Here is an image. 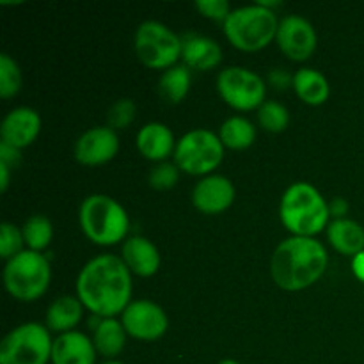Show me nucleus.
<instances>
[{"instance_id":"35","label":"nucleus","mask_w":364,"mask_h":364,"mask_svg":"<svg viewBox=\"0 0 364 364\" xmlns=\"http://www.w3.org/2000/svg\"><path fill=\"white\" fill-rule=\"evenodd\" d=\"M270 82H272L276 87L283 89V87H288V85H294V77H288L287 73H283V71L277 70L270 75Z\"/></svg>"},{"instance_id":"16","label":"nucleus","mask_w":364,"mask_h":364,"mask_svg":"<svg viewBox=\"0 0 364 364\" xmlns=\"http://www.w3.org/2000/svg\"><path fill=\"white\" fill-rule=\"evenodd\" d=\"M96 347L78 331L59 334L52 345V364H95Z\"/></svg>"},{"instance_id":"39","label":"nucleus","mask_w":364,"mask_h":364,"mask_svg":"<svg viewBox=\"0 0 364 364\" xmlns=\"http://www.w3.org/2000/svg\"><path fill=\"white\" fill-rule=\"evenodd\" d=\"M103 364H123V363H119V361H109V363H103Z\"/></svg>"},{"instance_id":"37","label":"nucleus","mask_w":364,"mask_h":364,"mask_svg":"<svg viewBox=\"0 0 364 364\" xmlns=\"http://www.w3.org/2000/svg\"><path fill=\"white\" fill-rule=\"evenodd\" d=\"M9 176L11 169L6 166V164H0V191L6 192L7 187H9Z\"/></svg>"},{"instance_id":"7","label":"nucleus","mask_w":364,"mask_h":364,"mask_svg":"<svg viewBox=\"0 0 364 364\" xmlns=\"http://www.w3.org/2000/svg\"><path fill=\"white\" fill-rule=\"evenodd\" d=\"M135 53L151 70H169L183 53V39L160 21H144L135 32Z\"/></svg>"},{"instance_id":"2","label":"nucleus","mask_w":364,"mask_h":364,"mask_svg":"<svg viewBox=\"0 0 364 364\" xmlns=\"http://www.w3.org/2000/svg\"><path fill=\"white\" fill-rule=\"evenodd\" d=\"M329 265L326 247L315 238L290 237L281 242L270 258V276L287 291L313 287Z\"/></svg>"},{"instance_id":"9","label":"nucleus","mask_w":364,"mask_h":364,"mask_svg":"<svg viewBox=\"0 0 364 364\" xmlns=\"http://www.w3.org/2000/svg\"><path fill=\"white\" fill-rule=\"evenodd\" d=\"M52 345L41 323H21L0 343V364H46L52 361Z\"/></svg>"},{"instance_id":"11","label":"nucleus","mask_w":364,"mask_h":364,"mask_svg":"<svg viewBox=\"0 0 364 364\" xmlns=\"http://www.w3.org/2000/svg\"><path fill=\"white\" fill-rule=\"evenodd\" d=\"M121 323L128 336L141 341H155L166 334L169 318L156 302L134 301L121 313Z\"/></svg>"},{"instance_id":"12","label":"nucleus","mask_w":364,"mask_h":364,"mask_svg":"<svg viewBox=\"0 0 364 364\" xmlns=\"http://www.w3.org/2000/svg\"><path fill=\"white\" fill-rule=\"evenodd\" d=\"M277 46L291 60H308L316 50L315 27L306 18L290 14L279 21L276 34Z\"/></svg>"},{"instance_id":"6","label":"nucleus","mask_w":364,"mask_h":364,"mask_svg":"<svg viewBox=\"0 0 364 364\" xmlns=\"http://www.w3.org/2000/svg\"><path fill=\"white\" fill-rule=\"evenodd\" d=\"M50 263L41 252L21 251L7 259L4 269V287L7 294L21 302L38 301L48 290Z\"/></svg>"},{"instance_id":"17","label":"nucleus","mask_w":364,"mask_h":364,"mask_svg":"<svg viewBox=\"0 0 364 364\" xmlns=\"http://www.w3.org/2000/svg\"><path fill=\"white\" fill-rule=\"evenodd\" d=\"M121 259L132 274L139 277H151L160 269V252L153 242L144 237H132L124 240Z\"/></svg>"},{"instance_id":"26","label":"nucleus","mask_w":364,"mask_h":364,"mask_svg":"<svg viewBox=\"0 0 364 364\" xmlns=\"http://www.w3.org/2000/svg\"><path fill=\"white\" fill-rule=\"evenodd\" d=\"M21 233H23L25 244L28 245V251L41 252L52 242L53 226L48 217L32 215L25 220L23 228H21Z\"/></svg>"},{"instance_id":"15","label":"nucleus","mask_w":364,"mask_h":364,"mask_svg":"<svg viewBox=\"0 0 364 364\" xmlns=\"http://www.w3.org/2000/svg\"><path fill=\"white\" fill-rule=\"evenodd\" d=\"M41 130V117L31 107H18L11 110L2 121L0 137L2 142L16 149H23L36 141Z\"/></svg>"},{"instance_id":"18","label":"nucleus","mask_w":364,"mask_h":364,"mask_svg":"<svg viewBox=\"0 0 364 364\" xmlns=\"http://www.w3.org/2000/svg\"><path fill=\"white\" fill-rule=\"evenodd\" d=\"M137 149L144 159L153 162H166L167 156L174 153L176 142L171 128L164 123H148L139 130Z\"/></svg>"},{"instance_id":"30","label":"nucleus","mask_w":364,"mask_h":364,"mask_svg":"<svg viewBox=\"0 0 364 364\" xmlns=\"http://www.w3.org/2000/svg\"><path fill=\"white\" fill-rule=\"evenodd\" d=\"M23 244V233L20 228L11 223H2L0 226V256L4 259H11L13 256L20 255Z\"/></svg>"},{"instance_id":"38","label":"nucleus","mask_w":364,"mask_h":364,"mask_svg":"<svg viewBox=\"0 0 364 364\" xmlns=\"http://www.w3.org/2000/svg\"><path fill=\"white\" fill-rule=\"evenodd\" d=\"M219 364H242V363H238L237 359H223V361H219Z\"/></svg>"},{"instance_id":"5","label":"nucleus","mask_w":364,"mask_h":364,"mask_svg":"<svg viewBox=\"0 0 364 364\" xmlns=\"http://www.w3.org/2000/svg\"><path fill=\"white\" fill-rule=\"evenodd\" d=\"M276 13L262 4H252L233 9L224 21V34L235 48L242 52H258L276 39Z\"/></svg>"},{"instance_id":"23","label":"nucleus","mask_w":364,"mask_h":364,"mask_svg":"<svg viewBox=\"0 0 364 364\" xmlns=\"http://www.w3.org/2000/svg\"><path fill=\"white\" fill-rule=\"evenodd\" d=\"M127 331L123 323L116 318H103L96 326L92 343H95L96 352L107 359H112L123 352L127 345Z\"/></svg>"},{"instance_id":"21","label":"nucleus","mask_w":364,"mask_h":364,"mask_svg":"<svg viewBox=\"0 0 364 364\" xmlns=\"http://www.w3.org/2000/svg\"><path fill=\"white\" fill-rule=\"evenodd\" d=\"M84 315V304L78 297L63 295L50 304L46 311V327L53 333H71L80 323Z\"/></svg>"},{"instance_id":"10","label":"nucleus","mask_w":364,"mask_h":364,"mask_svg":"<svg viewBox=\"0 0 364 364\" xmlns=\"http://www.w3.org/2000/svg\"><path fill=\"white\" fill-rule=\"evenodd\" d=\"M217 91L228 105L242 112L259 109L267 102L265 82L255 71L242 66L224 68L217 77Z\"/></svg>"},{"instance_id":"20","label":"nucleus","mask_w":364,"mask_h":364,"mask_svg":"<svg viewBox=\"0 0 364 364\" xmlns=\"http://www.w3.org/2000/svg\"><path fill=\"white\" fill-rule=\"evenodd\" d=\"M327 238L338 252L358 256L364 251V228L350 219H338L327 226Z\"/></svg>"},{"instance_id":"27","label":"nucleus","mask_w":364,"mask_h":364,"mask_svg":"<svg viewBox=\"0 0 364 364\" xmlns=\"http://www.w3.org/2000/svg\"><path fill=\"white\" fill-rule=\"evenodd\" d=\"M258 121L259 127L265 128L270 134H281L287 130L288 123H290V114L284 105L267 100L258 109Z\"/></svg>"},{"instance_id":"22","label":"nucleus","mask_w":364,"mask_h":364,"mask_svg":"<svg viewBox=\"0 0 364 364\" xmlns=\"http://www.w3.org/2000/svg\"><path fill=\"white\" fill-rule=\"evenodd\" d=\"M295 95L308 105H322L327 102L331 95V87L327 78L323 77L320 71L313 70V68H302L294 75V85Z\"/></svg>"},{"instance_id":"19","label":"nucleus","mask_w":364,"mask_h":364,"mask_svg":"<svg viewBox=\"0 0 364 364\" xmlns=\"http://www.w3.org/2000/svg\"><path fill=\"white\" fill-rule=\"evenodd\" d=\"M185 66L198 71H210L219 66L223 60V50L219 43L206 36L191 34L183 39V53Z\"/></svg>"},{"instance_id":"29","label":"nucleus","mask_w":364,"mask_h":364,"mask_svg":"<svg viewBox=\"0 0 364 364\" xmlns=\"http://www.w3.org/2000/svg\"><path fill=\"white\" fill-rule=\"evenodd\" d=\"M180 180V167L171 162H160L149 171L148 181L155 191H171Z\"/></svg>"},{"instance_id":"3","label":"nucleus","mask_w":364,"mask_h":364,"mask_svg":"<svg viewBox=\"0 0 364 364\" xmlns=\"http://www.w3.org/2000/svg\"><path fill=\"white\" fill-rule=\"evenodd\" d=\"M279 217L294 237L313 238L329 226V203L311 183L297 181L284 191Z\"/></svg>"},{"instance_id":"13","label":"nucleus","mask_w":364,"mask_h":364,"mask_svg":"<svg viewBox=\"0 0 364 364\" xmlns=\"http://www.w3.org/2000/svg\"><path fill=\"white\" fill-rule=\"evenodd\" d=\"M119 151V137L110 127H95L84 132L75 142V159L82 166H103Z\"/></svg>"},{"instance_id":"34","label":"nucleus","mask_w":364,"mask_h":364,"mask_svg":"<svg viewBox=\"0 0 364 364\" xmlns=\"http://www.w3.org/2000/svg\"><path fill=\"white\" fill-rule=\"evenodd\" d=\"M329 213L331 217H334V220L345 219V215L348 213V203L343 198H334L329 201Z\"/></svg>"},{"instance_id":"36","label":"nucleus","mask_w":364,"mask_h":364,"mask_svg":"<svg viewBox=\"0 0 364 364\" xmlns=\"http://www.w3.org/2000/svg\"><path fill=\"white\" fill-rule=\"evenodd\" d=\"M352 270H354V276L364 283V251L352 258Z\"/></svg>"},{"instance_id":"32","label":"nucleus","mask_w":364,"mask_h":364,"mask_svg":"<svg viewBox=\"0 0 364 364\" xmlns=\"http://www.w3.org/2000/svg\"><path fill=\"white\" fill-rule=\"evenodd\" d=\"M196 9L203 14V16L210 18L215 21H226L231 13V7L228 0H198L194 4Z\"/></svg>"},{"instance_id":"4","label":"nucleus","mask_w":364,"mask_h":364,"mask_svg":"<svg viewBox=\"0 0 364 364\" xmlns=\"http://www.w3.org/2000/svg\"><path fill=\"white\" fill-rule=\"evenodd\" d=\"M78 220L85 237L98 245H114L128 235L130 219L116 199L105 194H92L80 205Z\"/></svg>"},{"instance_id":"24","label":"nucleus","mask_w":364,"mask_h":364,"mask_svg":"<svg viewBox=\"0 0 364 364\" xmlns=\"http://www.w3.org/2000/svg\"><path fill=\"white\" fill-rule=\"evenodd\" d=\"M219 139L224 144V148L242 151V149L251 148L252 142L256 141V128L245 117L233 116L223 123Z\"/></svg>"},{"instance_id":"1","label":"nucleus","mask_w":364,"mask_h":364,"mask_svg":"<svg viewBox=\"0 0 364 364\" xmlns=\"http://www.w3.org/2000/svg\"><path fill=\"white\" fill-rule=\"evenodd\" d=\"M77 297L92 315L114 318L130 304L132 272L117 256H96L78 274Z\"/></svg>"},{"instance_id":"8","label":"nucleus","mask_w":364,"mask_h":364,"mask_svg":"<svg viewBox=\"0 0 364 364\" xmlns=\"http://www.w3.org/2000/svg\"><path fill=\"white\" fill-rule=\"evenodd\" d=\"M224 156V144L213 132L198 128L187 132L174 149V164L192 176H205L219 167Z\"/></svg>"},{"instance_id":"28","label":"nucleus","mask_w":364,"mask_h":364,"mask_svg":"<svg viewBox=\"0 0 364 364\" xmlns=\"http://www.w3.org/2000/svg\"><path fill=\"white\" fill-rule=\"evenodd\" d=\"M21 89V71L13 57L0 53V96L4 100L13 98Z\"/></svg>"},{"instance_id":"25","label":"nucleus","mask_w":364,"mask_h":364,"mask_svg":"<svg viewBox=\"0 0 364 364\" xmlns=\"http://www.w3.org/2000/svg\"><path fill=\"white\" fill-rule=\"evenodd\" d=\"M191 71L187 66H173L162 73L159 80V95L167 103H180L191 89Z\"/></svg>"},{"instance_id":"31","label":"nucleus","mask_w":364,"mask_h":364,"mask_svg":"<svg viewBox=\"0 0 364 364\" xmlns=\"http://www.w3.org/2000/svg\"><path fill=\"white\" fill-rule=\"evenodd\" d=\"M135 114H137V107L130 98H121L110 107L109 110V127L112 130H123L128 124L134 123Z\"/></svg>"},{"instance_id":"14","label":"nucleus","mask_w":364,"mask_h":364,"mask_svg":"<svg viewBox=\"0 0 364 364\" xmlns=\"http://www.w3.org/2000/svg\"><path fill=\"white\" fill-rule=\"evenodd\" d=\"M235 201V187L231 180L220 174L203 178L192 191V205L206 215H219L226 212Z\"/></svg>"},{"instance_id":"33","label":"nucleus","mask_w":364,"mask_h":364,"mask_svg":"<svg viewBox=\"0 0 364 364\" xmlns=\"http://www.w3.org/2000/svg\"><path fill=\"white\" fill-rule=\"evenodd\" d=\"M20 160H21L20 149L6 144V142H0V164H6V166L11 169V167L16 166Z\"/></svg>"}]
</instances>
